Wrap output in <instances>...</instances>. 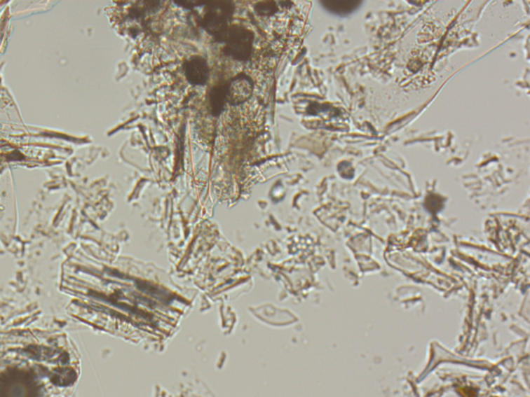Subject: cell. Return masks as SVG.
I'll return each instance as SVG.
<instances>
[{
	"label": "cell",
	"instance_id": "obj_5",
	"mask_svg": "<svg viewBox=\"0 0 530 397\" xmlns=\"http://www.w3.org/2000/svg\"><path fill=\"white\" fill-rule=\"evenodd\" d=\"M210 108L215 116H219L223 112L225 104L227 103V84L217 85L210 90Z\"/></svg>",
	"mask_w": 530,
	"mask_h": 397
},
{
	"label": "cell",
	"instance_id": "obj_7",
	"mask_svg": "<svg viewBox=\"0 0 530 397\" xmlns=\"http://www.w3.org/2000/svg\"><path fill=\"white\" fill-rule=\"evenodd\" d=\"M255 11L262 16H271L278 11V4L273 1L259 2L256 4Z\"/></svg>",
	"mask_w": 530,
	"mask_h": 397
},
{
	"label": "cell",
	"instance_id": "obj_2",
	"mask_svg": "<svg viewBox=\"0 0 530 397\" xmlns=\"http://www.w3.org/2000/svg\"><path fill=\"white\" fill-rule=\"evenodd\" d=\"M254 34L242 26L229 28L226 36V53L234 60L245 62L253 52Z\"/></svg>",
	"mask_w": 530,
	"mask_h": 397
},
{
	"label": "cell",
	"instance_id": "obj_4",
	"mask_svg": "<svg viewBox=\"0 0 530 397\" xmlns=\"http://www.w3.org/2000/svg\"><path fill=\"white\" fill-rule=\"evenodd\" d=\"M184 73L192 85H204L208 82L210 69L203 58L195 56L184 64Z\"/></svg>",
	"mask_w": 530,
	"mask_h": 397
},
{
	"label": "cell",
	"instance_id": "obj_6",
	"mask_svg": "<svg viewBox=\"0 0 530 397\" xmlns=\"http://www.w3.org/2000/svg\"><path fill=\"white\" fill-rule=\"evenodd\" d=\"M358 1H325L322 6L327 8V11L338 15H347L353 12L360 6Z\"/></svg>",
	"mask_w": 530,
	"mask_h": 397
},
{
	"label": "cell",
	"instance_id": "obj_3",
	"mask_svg": "<svg viewBox=\"0 0 530 397\" xmlns=\"http://www.w3.org/2000/svg\"><path fill=\"white\" fill-rule=\"evenodd\" d=\"M253 80L245 74L234 77L227 84V103L230 105H240L253 95Z\"/></svg>",
	"mask_w": 530,
	"mask_h": 397
},
{
	"label": "cell",
	"instance_id": "obj_1",
	"mask_svg": "<svg viewBox=\"0 0 530 397\" xmlns=\"http://www.w3.org/2000/svg\"><path fill=\"white\" fill-rule=\"evenodd\" d=\"M233 6L229 2H214L208 4V11L203 17V27L208 34H212L218 42H225L226 36L229 30Z\"/></svg>",
	"mask_w": 530,
	"mask_h": 397
}]
</instances>
